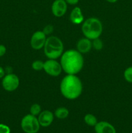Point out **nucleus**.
<instances>
[{"mask_svg": "<svg viewBox=\"0 0 132 133\" xmlns=\"http://www.w3.org/2000/svg\"><path fill=\"white\" fill-rule=\"evenodd\" d=\"M60 64L62 70L67 74L76 75L83 68L84 57L82 53L76 49H69L61 56Z\"/></svg>", "mask_w": 132, "mask_h": 133, "instance_id": "1", "label": "nucleus"}, {"mask_svg": "<svg viewBox=\"0 0 132 133\" xmlns=\"http://www.w3.org/2000/svg\"><path fill=\"white\" fill-rule=\"evenodd\" d=\"M82 83L76 75L67 74L60 83V92L65 98L75 100L82 92Z\"/></svg>", "mask_w": 132, "mask_h": 133, "instance_id": "2", "label": "nucleus"}, {"mask_svg": "<svg viewBox=\"0 0 132 133\" xmlns=\"http://www.w3.org/2000/svg\"><path fill=\"white\" fill-rule=\"evenodd\" d=\"M63 44L62 40L55 36L47 38L43 47L44 53L49 59H57L63 53Z\"/></svg>", "mask_w": 132, "mask_h": 133, "instance_id": "3", "label": "nucleus"}, {"mask_svg": "<svg viewBox=\"0 0 132 133\" xmlns=\"http://www.w3.org/2000/svg\"><path fill=\"white\" fill-rule=\"evenodd\" d=\"M103 31L102 22L97 18H89L84 21L82 25V31L87 38L93 40L100 38Z\"/></svg>", "mask_w": 132, "mask_h": 133, "instance_id": "4", "label": "nucleus"}, {"mask_svg": "<svg viewBox=\"0 0 132 133\" xmlns=\"http://www.w3.org/2000/svg\"><path fill=\"white\" fill-rule=\"evenodd\" d=\"M21 127L25 133H37L40 130V125L38 118L30 114L22 118Z\"/></svg>", "mask_w": 132, "mask_h": 133, "instance_id": "5", "label": "nucleus"}, {"mask_svg": "<svg viewBox=\"0 0 132 133\" xmlns=\"http://www.w3.org/2000/svg\"><path fill=\"white\" fill-rule=\"evenodd\" d=\"M19 86V79L14 74L5 75L2 79V87L7 92L15 91Z\"/></svg>", "mask_w": 132, "mask_h": 133, "instance_id": "6", "label": "nucleus"}, {"mask_svg": "<svg viewBox=\"0 0 132 133\" xmlns=\"http://www.w3.org/2000/svg\"><path fill=\"white\" fill-rule=\"evenodd\" d=\"M43 70L50 76L58 77L62 73V68L60 62L56 59H48L44 62Z\"/></svg>", "mask_w": 132, "mask_h": 133, "instance_id": "7", "label": "nucleus"}, {"mask_svg": "<svg viewBox=\"0 0 132 133\" xmlns=\"http://www.w3.org/2000/svg\"><path fill=\"white\" fill-rule=\"evenodd\" d=\"M47 40V36L43 31H37L34 32L31 38V45L32 49L39 50L43 48Z\"/></svg>", "mask_w": 132, "mask_h": 133, "instance_id": "8", "label": "nucleus"}, {"mask_svg": "<svg viewBox=\"0 0 132 133\" xmlns=\"http://www.w3.org/2000/svg\"><path fill=\"white\" fill-rule=\"evenodd\" d=\"M67 10V3L65 0H54L51 6L53 15L56 17H62Z\"/></svg>", "mask_w": 132, "mask_h": 133, "instance_id": "9", "label": "nucleus"}, {"mask_svg": "<svg viewBox=\"0 0 132 133\" xmlns=\"http://www.w3.org/2000/svg\"><path fill=\"white\" fill-rule=\"evenodd\" d=\"M38 119L40 126L43 127H49L54 120V114L50 110H43L38 115Z\"/></svg>", "mask_w": 132, "mask_h": 133, "instance_id": "10", "label": "nucleus"}, {"mask_svg": "<svg viewBox=\"0 0 132 133\" xmlns=\"http://www.w3.org/2000/svg\"><path fill=\"white\" fill-rule=\"evenodd\" d=\"M96 133H116V129L111 123L107 122H100L94 126Z\"/></svg>", "mask_w": 132, "mask_h": 133, "instance_id": "11", "label": "nucleus"}, {"mask_svg": "<svg viewBox=\"0 0 132 133\" xmlns=\"http://www.w3.org/2000/svg\"><path fill=\"white\" fill-rule=\"evenodd\" d=\"M92 48L91 40L85 37L80 39L76 44V50L82 54L89 52Z\"/></svg>", "mask_w": 132, "mask_h": 133, "instance_id": "12", "label": "nucleus"}, {"mask_svg": "<svg viewBox=\"0 0 132 133\" xmlns=\"http://www.w3.org/2000/svg\"><path fill=\"white\" fill-rule=\"evenodd\" d=\"M69 19L73 24H80L84 22V16L81 9L79 6H75L71 11Z\"/></svg>", "mask_w": 132, "mask_h": 133, "instance_id": "13", "label": "nucleus"}, {"mask_svg": "<svg viewBox=\"0 0 132 133\" xmlns=\"http://www.w3.org/2000/svg\"><path fill=\"white\" fill-rule=\"evenodd\" d=\"M69 114V110L67 108L63 107H58V109H56L55 112H54V116L58 119H63L67 118L68 117Z\"/></svg>", "mask_w": 132, "mask_h": 133, "instance_id": "14", "label": "nucleus"}, {"mask_svg": "<svg viewBox=\"0 0 132 133\" xmlns=\"http://www.w3.org/2000/svg\"><path fill=\"white\" fill-rule=\"evenodd\" d=\"M84 122L87 125L94 127L98 122H97V118L94 116L93 114H87L84 116Z\"/></svg>", "mask_w": 132, "mask_h": 133, "instance_id": "15", "label": "nucleus"}, {"mask_svg": "<svg viewBox=\"0 0 132 133\" xmlns=\"http://www.w3.org/2000/svg\"><path fill=\"white\" fill-rule=\"evenodd\" d=\"M41 112V108L40 105L38 103H34L32 105V106L30 108V114L32 115L36 116H38Z\"/></svg>", "mask_w": 132, "mask_h": 133, "instance_id": "16", "label": "nucleus"}, {"mask_svg": "<svg viewBox=\"0 0 132 133\" xmlns=\"http://www.w3.org/2000/svg\"><path fill=\"white\" fill-rule=\"evenodd\" d=\"M92 46L95 50L100 51L103 48V42L100 38H97L93 40Z\"/></svg>", "mask_w": 132, "mask_h": 133, "instance_id": "17", "label": "nucleus"}, {"mask_svg": "<svg viewBox=\"0 0 132 133\" xmlns=\"http://www.w3.org/2000/svg\"><path fill=\"white\" fill-rule=\"evenodd\" d=\"M44 62L40 60H36L32 64V68L35 71H40L43 70Z\"/></svg>", "mask_w": 132, "mask_h": 133, "instance_id": "18", "label": "nucleus"}, {"mask_svg": "<svg viewBox=\"0 0 132 133\" xmlns=\"http://www.w3.org/2000/svg\"><path fill=\"white\" fill-rule=\"evenodd\" d=\"M124 77L127 82L132 83V66L128 68L124 71Z\"/></svg>", "mask_w": 132, "mask_h": 133, "instance_id": "19", "label": "nucleus"}, {"mask_svg": "<svg viewBox=\"0 0 132 133\" xmlns=\"http://www.w3.org/2000/svg\"><path fill=\"white\" fill-rule=\"evenodd\" d=\"M53 31H54V27L52 25L49 24L43 27L42 31L46 36H47V35H51L53 33Z\"/></svg>", "mask_w": 132, "mask_h": 133, "instance_id": "20", "label": "nucleus"}, {"mask_svg": "<svg viewBox=\"0 0 132 133\" xmlns=\"http://www.w3.org/2000/svg\"><path fill=\"white\" fill-rule=\"evenodd\" d=\"M0 133H10V129L6 125L0 123Z\"/></svg>", "mask_w": 132, "mask_h": 133, "instance_id": "21", "label": "nucleus"}, {"mask_svg": "<svg viewBox=\"0 0 132 133\" xmlns=\"http://www.w3.org/2000/svg\"><path fill=\"white\" fill-rule=\"evenodd\" d=\"M6 52V48L3 44H0V57H2L5 55Z\"/></svg>", "mask_w": 132, "mask_h": 133, "instance_id": "22", "label": "nucleus"}, {"mask_svg": "<svg viewBox=\"0 0 132 133\" xmlns=\"http://www.w3.org/2000/svg\"><path fill=\"white\" fill-rule=\"evenodd\" d=\"M67 4L71 5H75L79 2V0H65Z\"/></svg>", "mask_w": 132, "mask_h": 133, "instance_id": "23", "label": "nucleus"}, {"mask_svg": "<svg viewBox=\"0 0 132 133\" xmlns=\"http://www.w3.org/2000/svg\"><path fill=\"white\" fill-rule=\"evenodd\" d=\"M5 75V72L4 69L1 66H0V79H3Z\"/></svg>", "mask_w": 132, "mask_h": 133, "instance_id": "24", "label": "nucleus"}, {"mask_svg": "<svg viewBox=\"0 0 132 133\" xmlns=\"http://www.w3.org/2000/svg\"><path fill=\"white\" fill-rule=\"evenodd\" d=\"M106 1H107L108 3H115L118 0H106Z\"/></svg>", "mask_w": 132, "mask_h": 133, "instance_id": "25", "label": "nucleus"}]
</instances>
